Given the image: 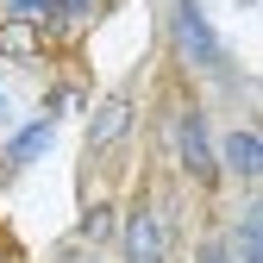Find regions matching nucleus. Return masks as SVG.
<instances>
[{
    "label": "nucleus",
    "mask_w": 263,
    "mask_h": 263,
    "mask_svg": "<svg viewBox=\"0 0 263 263\" xmlns=\"http://www.w3.org/2000/svg\"><path fill=\"white\" fill-rule=\"evenodd\" d=\"M226 251H232V263H263V213H257V201L232 219V232H226Z\"/></svg>",
    "instance_id": "nucleus-6"
},
{
    "label": "nucleus",
    "mask_w": 263,
    "mask_h": 263,
    "mask_svg": "<svg viewBox=\"0 0 263 263\" xmlns=\"http://www.w3.org/2000/svg\"><path fill=\"white\" fill-rule=\"evenodd\" d=\"M170 38H176V50H182L188 69H207V76H226V82H232V57H226L213 19L201 13V0H176V13H170Z\"/></svg>",
    "instance_id": "nucleus-1"
},
{
    "label": "nucleus",
    "mask_w": 263,
    "mask_h": 263,
    "mask_svg": "<svg viewBox=\"0 0 263 263\" xmlns=\"http://www.w3.org/2000/svg\"><path fill=\"white\" fill-rule=\"evenodd\" d=\"M107 226H113V213H107V207H94V213L82 219V238H107Z\"/></svg>",
    "instance_id": "nucleus-10"
},
{
    "label": "nucleus",
    "mask_w": 263,
    "mask_h": 263,
    "mask_svg": "<svg viewBox=\"0 0 263 263\" xmlns=\"http://www.w3.org/2000/svg\"><path fill=\"white\" fill-rule=\"evenodd\" d=\"M31 50H38V38H31L25 19H7V25H0V57H31Z\"/></svg>",
    "instance_id": "nucleus-8"
},
{
    "label": "nucleus",
    "mask_w": 263,
    "mask_h": 263,
    "mask_svg": "<svg viewBox=\"0 0 263 263\" xmlns=\"http://www.w3.org/2000/svg\"><path fill=\"white\" fill-rule=\"evenodd\" d=\"M88 7H94V0H57V13H63V19H88Z\"/></svg>",
    "instance_id": "nucleus-12"
},
{
    "label": "nucleus",
    "mask_w": 263,
    "mask_h": 263,
    "mask_svg": "<svg viewBox=\"0 0 263 263\" xmlns=\"http://www.w3.org/2000/svg\"><path fill=\"white\" fill-rule=\"evenodd\" d=\"M57 263H101V257H94V251H63Z\"/></svg>",
    "instance_id": "nucleus-13"
},
{
    "label": "nucleus",
    "mask_w": 263,
    "mask_h": 263,
    "mask_svg": "<svg viewBox=\"0 0 263 263\" xmlns=\"http://www.w3.org/2000/svg\"><path fill=\"white\" fill-rule=\"evenodd\" d=\"M119 238H125V263H170V232L151 207H132Z\"/></svg>",
    "instance_id": "nucleus-3"
},
{
    "label": "nucleus",
    "mask_w": 263,
    "mask_h": 263,
    "mask_svg": "<svg viewBox=\"0 0 263 263\" xmlns=\"http://www.w3.org/2000/svg\"><path fill=\"white\" fill-rule=\"evenodd\" d=\"M176 151H182V170L194 182H219V163H213V138H207V113L201 107H182L176 113Z\"/></svg>",
    "instance_id": "nucleus-2"
},
{
    "label": "nucleus",
    "mask_w": 263,
    "mask_h": 263,
    "mask_svg": "<svg viewBox=\"0 0 263 263\" xmlns=\"http://www.w3.org/2000/svg\"><path fill=\"white\" fill-rule=\"evenodd\" d=\"M7 119H13V101H7V94H0V125H7Z\"/></svg>",
    "instance_id": "nucleus-14"
},
{
    "label": "nucleus",
    "mask_w": 263,
    "mask_h": 263,
    "mask_svg": "<svg viewBox=\"0 0 263 263\" xmlns=\"http://www.w3.org/2000/svg\"><path fill=\"white\" fill-rule=\"evenodd\" d=\"M213 163H219V176H238V182H257V176H263V138H257L251 125H232V132L219 138Z\"/></svg>",
    "instance_id": "nucleus-4"
},
{
    "label": "nucleus",
    "mask_w": 263,
    "mask_h": 263,
    "mask_svg": "<svg viewBox=\"0 0 263 263\" xmlns=\"http://www.w3.org/2000/svg\"><path fill=\"white\" fill-rule=\"evenodd\" d=\"M194 263H232V251H226V238H207V245H201V257H194Z\"/></svg>",
    "instance_id": "nucleus-11"
},
{
    "label": "nucleus",
    "mask_w": 263,
    "mask_h": 263,
    "mask_svg": "<svg viewBox=\"0 0 263 263\" xmlns=\"http://www.w3.org/2000/svg\"><path fill=\"white\" fill-rule=\"evenodd\" d=\"M50 138H57V125H50V119H31V125L19 132V138L7 144V163L19 170V163H31V157H44V151H50Z\"/></svg>",
    "instance_id": "nucleus-7"
},
{
    "label": "nucleus",
    "mask_w": 263,
    "mask_h": 263,
    "mask_svg": "<svg viewBox=\"0 0 263 263\" xmlns=\"http://www.w3.org/2000/svg\"><path fill=\"white\" fill-rule=\"evenodd\" d=\"M125 125H132V94H107L101 113H94V125H88V151H94V157L113 151V144L125 138Z\"/></svg>",
    "instance_id": "nucleus-5"
},
{
    "label": "nucleus",
    "mask_w": 263,
    "mask_h": 263,
    "mask_svg": "<svg viewBox=\"0 0 263 263\" xmlns=\"http://www.w3.org/2000/svg\"><path fill=\"white\" fill-rule=\"evenodd\" d=\"M0 7H7V19L38 25V19H50V13H57V0H0Z\"/></svg>",
    "instance_id": "nucleus-9"
}]
</instances>
